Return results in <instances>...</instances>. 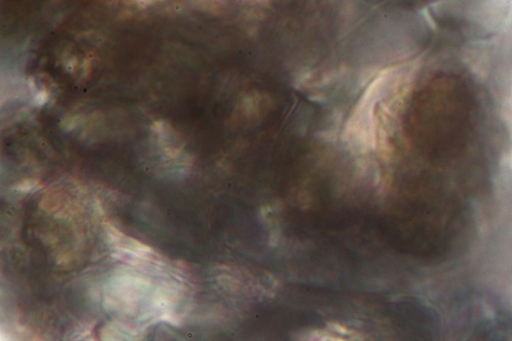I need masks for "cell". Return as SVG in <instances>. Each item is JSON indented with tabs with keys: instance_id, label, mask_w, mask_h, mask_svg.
<instances>
[{
	"instance_id": "obj_1",
	"label": "cell",
	"mask_w": 512,
	"mask_h": 341,
	"mask_svg": "<svg viewBox=\"0 0 512 341\" xmlns=\"http://www.w3.org/2000/svg\"><path fill=\"white\" fill-rule=\"evenodd\" d=\"M36 186L37 183L35 181H24L16 187V190L20 192H29L33 190Z\"/></svg>"
}]
</instances>
